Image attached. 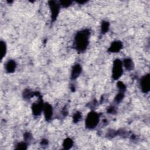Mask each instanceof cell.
<instances>
[{"label":"cell","instance_id":"1","mask_svg":"<svg viewBox=\"0 0 150 150\" xmlns=\"http://www.w3.org/2000/svg\"><path fill=\"white\" fill-rule=\"evenodd\" d=\"M113 72H114V76H116V78H118L122 73V67H121V63L118 61H117L114 65Z\"/></svg>","mask_w":150,"mask_h":150},{"label":"cell","instance_id":"3","mask_svg":"<svg viewBox=\"0 0 150 150\" xmlns=\"http://www.w3.org/2000/svg\"><path fill=\"white\" fill-rule=\"evenodd\" d=\"M149 77L148 76L147 77H145L144 79H143V80L142 81V86H143V89L144 90H145V91L148 90L149 85Z\"/></svg>","mask_w":150,"mask_h":150},{"label":"cell","instance_id":"2","mask_svg":"<svg viewBox=\"0 0 150 150\" xmlns=\"http://www.w3.org/2000/svg\"><path fill=\"white\" fill-rule=\"evenodd\" d=\"M98 119V118L97 115L96 114L93 113V114H91L90 116H89L87 120V122L88 123L89 126H94L97 123Z\"/></svg>","mask_w":150,"mask_h":150}]
</instances>
